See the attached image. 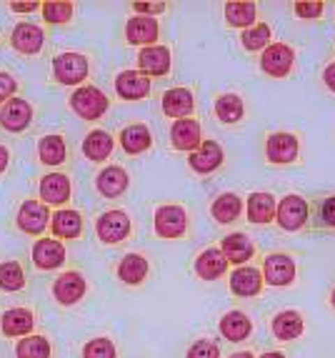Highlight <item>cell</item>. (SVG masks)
<instances>
[{"label": "cell", "mask_w": 335, "mask_h": 358, "mask_svg": "<svg viewBox=\"0 0 335 358\" xmlns=\"http://www.w3.org/2000/svg\"><path fill=\"white\" fill-rule=\"evenodd\" d=\"M53 293H55V299H58V303H63V306L78 303L85 293V278L80 273H75V271L63 273L58 281H55Z\"/></svg>", "instance_id": "cell-21"}, {"label": "cell", "mask_w": 335, "mask_h": 358, "mask_svg": "<svg viewBox=\"0 0 335 358\" xmlns=\"http://www.w3.org/2000/svg\"><path fill=\"white\" fill-rule=\"evenodd\" d=\"M263 273L253 266H240V268L233 271L230 275V291L235 296H243V299H251V296H258L260 288H263Z\"/></svg>", "instance_id": "cell-12"}, {"label": "cell", "mask_w": 335, "mask_h": 358, "mask_svg": "<svg viewBox=\"0 0 335 358\" xmlns=\"http://www.w3.org/2000/svg\"><path fill=\"white\" fill-rule=\"evenodd\" d=\"M18 358H50V343L43 336H30L18 343Z\"/></svg>", "instance_id": "cell-39"}, {"label": "cell", "mask_w": 335, "mask_h": 358, "mask_svg": "<svg viewBox=\"0 0 335 358\" xmlns=\"http://www.w3.org/2000/svg\"><path fill=\"white\" fill-rule=\"evenodd\" d=\"M263 281L283 288L295 281V261L288 253H270L263 263Z\"/></svg>", "instance_id": "cell-5"}, {"label": "cell", "mask_w": 335, "mask_h": 358, "mask_svg": "<svg viewBox=\"0 0 335 358\" xmlns=\"http://www.w3.org/2000/svg\"><path fill=\"white\" fill-rule=\"evenodd\" d=\"M43 18L48 23H68L73 18V3H66V0H55V3H45L43 6Z\"/></svg>", "instance_id": "cell-40"}, {"label": "cell", "mask_w": 335, "mask_h": 358, "mask_svg": "<svg viewBox=\"0 0 335 358\" xmlns=\"http://www.w3.org/2000/svg\"><path fill=\"white\" fill-rule=\"evenodd\" d=\"M330 303H333V308H335V288H333V296H330Z\"/></svg>", "instance_id": "cell-52"}, {"label": "cell", "mask_w": 335, "mask_h": 358, "mask_svg": "<svg viewBox=\"0 0 335 358\" xmlns=\"http://www.w3.org/2000/svg\"><path fill=\"white\" fill-rule=\"evenodd\" d=\"M293 63L295 53L285 43H270L268 48L263 50V55H260V68L270 78H285L288 73L293 71Z\"/></svg>", "instance_id": "cell-2"}, {"label": "cell", "mask_w": 335, "mask_h": 358, "mask_svg": "<svg viewBox=\"0 0 335 358\" xmlns=\"http://www.w3.org/2000/svg\"><path fill=\"white\" fill-rule=\"evenodd\" d=\"M188 228V215L180 206H161L156 210V233L161 238H180Z\"/></svg>", "instance_id": "cell-7"}, {"label": "cell", "mask_w": 335, "mask_h": 358, "mask_svg": "<svg viewBox=\"0 0 335 358\" xmlns=\"http://www.w3.org/2000/svg\"><path fill=\"white\" fill-rule=\"evenodd\" d=\"M33 313L28 308H10L3 313V334L10 336V338H18V336H25L33 331Z\"/></svg>", "instance_id": "cell-28"}, {"label": "cell", "mask_w": 335, "mask_h": 358, "mask_svg": "<svg viewBox=\"0 0 335 358\" xmlns=\"http://www.w3.org/2000/svg\"><path fill=\"white\" fill-rule=\"evenodd\" d=\"M228 271V258L223 256L221 248H205L200 256L195 258V273L203 281H218Z\"/></svg>", "instance_id": "cell-20"}, {"label": "cell", "mask_w": 335, "mask_h": 358, "mask_svg": "<svg viewBox=\"0 0 335 358\" xmlns=\"http://www.w3.org/2000/svg\"><path fill=\"white\" fill-rule=\"evenodd\" d=\"M40 198L50 206H63L70 201V180L63 173H48L40 180Z\"/></svg>", "instance_id": "cell-19"}, {"label": "cell", "mask_w": 335, "mask_h": 358, "mask_svg": "<svg viewBox=\"0 0 335 358\" xmlns=\"http://www.w3.org/2000/svg\"><path fill=\"white\" fill-rule=\"evenodd\" d=\"M133 8H135L138 15H150V18H153V15L165 10V3H135Z\"/></svg>", "instance_id": "cell-45"}, {"label": "cell", "mask_w": 335, "mask_h": 358, "mask_svg": "<svg viewBox=\"0 0 335 358\" xmlns=\"http://www.w3.org/2000/svg\"><path fill=\"white\" fill-rule=\"evenodd\" d=\"M300 143L293 133H273L268 136V143H265V155H268L270 163L276 166H288L298 158Z\"/></svg>", "instance_id": "cell-8"}, {"label": "cell", "mask_w": 335, "mask_h": 358, "mask_svg": "<svg viewBox=\"0 0 335 358\" xmlns=\"http://www.w3.org/2000/svg\"><path fill=\"white\" fill-rule=\"evenodd\" d=\"M138 66L143 76H165L170 71V50L165 45H148L140 50Z\"/></svg>", "instance_id": "cell-17"}, {"label": "cell", "mask_w": 335, "mask_h": 358, "mask_svg": "<svg viewBox=\"0 0 335 358\" xmlns=\"http://www.w3.org/2000/svg\"><path fill=\"white\" fill-rule=\"evenodd\" d=\"M83 153L90 161H105L113 153V138L105 131H93L85 136L83 141Z\"/></svg>", "instance_id": "cell-32"}, {"label": "cell", "mask_w": 335, "mask_h": 358, "mask_svg": "<svg viewBox=\"0 0 335 358\" xmlns=\"http://www.w3.org/2000/svg\"><path fill=\"white\" fill-rule=\"evenodd\" d=\"M240 210H243V201H240L235 193H223V196L216 198L210 213H213V218H216L218 223H230L238 218Z\"/></svg>", "instance_id": "cell-33"}, {"label": "cell", "mask_w": 335, "mask_h": 358, "mask_svg": "<svg viewBox=\"0 0 335 358\" xmlns=\"http://www.w3.org/2000/svg\"><path fill=\"white\" fill-rule=\"evenodd\" d=\"M115 90L126 101H140V98H145L150 93V78L135 71H123L115 78Z\"/></svg>", "instance_id": "cell-15"}, {"label": "cell", "mask_w": 335, "mask_h": 358, "mask_svg": "<svg viewBox=\"0 0 335 358\" xmlns=\"http://www.w3.org/2000/svg\"><path fill=\"white\" fill-rule=\"evenodd\" d=\"M216 113L223 123H238V120L243 118V113H246V106H243L240 96L225 93V96H221L216 101Z\"/></svg>", "instance_id": "cell-36"}, {"label": "cell", "mask_w": 335, "mask_h": 358, "mask_svg": "<svg viewBox=\"0 0 335 358\" xmlns=\"http://www.w3.org/2000/svg\"><path fill=\"white\" fill-rule=\"evenodd\" d=\"M276 221L278 226L283 228V231H300V228L306 226L308 221V203H306V198H300V196H285L278 203V210H276Z\"/></svg>", "instance_id": "cell-4"}, {"label": "cell", "mask_w": 335, "mask_h": 358, "mask_svg": "<svg viewBox=\"0 0 335 358\" xmlns=\"http://www.w3.org/2000/svg\"><path fill=\"white\" fill-rule=\"evenodd\" d=\"M148 275V261L140 253H128L118 266V278L128 286H138Z\"/></svg>", "instance_id": "cell-29"}, {"label": "cell", "mask_w": 335, "mask_h": 358, "mask_svg": "<svg viewBox=\"0 0 335 358\" xmlns=\"http://www.w3.org/2000/svg\"><path fill=\"white\" fill-rule=\"evenodd\" d=\"M193 106H195V101H193V93L188 88H173L163 96V113L168 118H188L193 113Z\"/></svg>", "instance_id": "cell-22"}, {"label": "cell", "mask_w": 335, "mask_h": 358, "mask_svg": "<svg viewBox=\"0 0 335 358\" xmlns=\"http://www.w3.org/2000/svg\"><path fill=\"white\" fill-rule=\"evenodd\" d=\"M83 358H115V346L110 338H93L85 343Z\"/></svg>", "instance_id": "cell-41"}, {"label": "cell", "mask_w": 335, "mask_h": 358, "mask_svg": "<svg viewBox=\"0 0 335 358\" xmlns=\"http://www.w3.org/2000/svg\"><path fill=\"white\" fill-rule=\"evenodd\" d=\"M15 88H18V83H15V78L8 76V73H0V103L8 101V98L15 93Z\"/></svg>", "instance_id": "cell-44"}, {"label": "cell", "mask_w": 335, "mask_h": 358, "mask_svg": "<svg viewBox=\"0 0 335 358\" xmlns=\"http://www.w3.org/2000/svg\"><path fill=\"white\" fill-rule=\"evenodd\" d=\"M170 143L175 150H198L200 148V123L195 118H180L170 128Z\"/></svg>", "instance_id": "cell-10"}, {"label": "cell", "mask_w": 335, "mask_h": 358, "mask_svg": "<svg viewBox=\"0 0 335 358\" xmlns=\"http://www.w3.org/2000/svg\"><path fill=\"white\" fill-rule=\"evenodd\" d=\"M323 223L325 226H330V228H335V196H330L328 201L323 203Z\"/></svg>", "instance_id": "cell-46"}, {"label": "cell", "mask_w": 335, "mask_h": 358, "mask_svg": "<svg viewBox=\"0 0 335 358\" xmlns=\"http://www.w3.org/2000/svg\"><path fill=\"white\" fill-rule=\"evenodd\" d=\"M240 41H243V48L251 50V53H255V50H265L270 45V28L265 23H255L253 28L243 30Z\"/></svg>", "instance_id": "cell-37"}, {"label": "cell", "mask_w": 335, "mask_h": 358, "mask_svg": "<svg viewBox=\"0 0 335 358\" xmlns=\"http://www.w3.org/2000/svg\"><path fill=\"white\" fill-rule=\"evenodd\" d=\"M30 118H33V108H30L28 101L23 98H13L3 106L0 110V126L10 133H20L30 126Z\"/></svg>", "instance_id": "cell-9"}, {"label": "cell", "mask_w": 335, "mask_h": 358, "mask_svg": "<svg viewBox=\"0 0 335 358\" xmlns=\"http://www.w3.org/2000/svg\"><path fill=\"white\" fill-rule=\"evenodd\" d=\"M126 38L133 45H156L158 38V20L150 18V15H135V18L128 20L126 25Z\"/></svg>", "instance_id": "cell-16"}, {"label": "cell", "mask_w": 335, "mask_h": 358, "mask_svg": "<svg viewBox=\"0 0 335 358\" xmlns=\"http://www.w3.org/2000/svg\"><path fill=\"white\" fill-rule=\"evenodd\" d=\"M218 356H221V348H218L216 341L200 338V341H195L191 348H188L186 358H218Z\"/></svg>", "instance_id": "cell-42"}, {"label": "cell", "mask_w": 335, "mask_h": 358, "mask_svg": "<svg viewBox=\"0 0 335 358\" xmlns=\"http://www.w3.org/2000/svg\"><path fill=\"white\" fill-rule=\"evenodd\" d=\"M323 3H306V0H300V3H295V15L303 20H313V18H320V13H323Z\"/></svg>", "instance_id": "cell-43"}, {"label": "cell", "mask_w": 335, "mask_h": 358, "mask_svg": "<svg viewBox=\"0 0 335 358\" xmlns=\"http://www.w3.org/2000/svg\"><path fill=\"white\" fill-rule=\"evenodd\" d=\"M8 168V150H6V145H0V173Z\"/></svg>", "instance_id": "cell-49"}, {"label": "cell", "mask_w": 335, "mask_h": 358, "mask_svg": "<svg viewBox=\"0 0 335 358\" xmlns=\"http://www.w3.org/2000/svg\"><path fill=\"white\" fill-rule=\"evenodd\" d=\"M53 78L63 85H78L88 78V58L80 53H63L53 60Z\"/></svg>", "instance_id": "cell-3"}, {"label": "cell", "mask_w": 335, "mask_h": 358, "mask_svg": "<svg viewBox=\"0 0 335 358\" xmlns=\"http://www.w3.org/2000/svg\"><path fill=\"white\" fill-rule=\"evenodd\" d=\"M255 6L253 3H228L225 6V20L233 28H253L255 25Z\"/></svg>", "instance_id": "cell-34"}, {"label": "cell", "mask_w": 335, "mask_h": 358, "mask_svg": "<svg viewBox=\"0 0 335 358\" xmlns=\"http://www.w3.org/2000/svg\"><path fill=\"white\" fill-rule=\"evenodd\" d=\"M323 80H325V85H328V90L335 93V63H330V66L323 71Z\"/></svg>", "instance_id": "cell-47"}, {"label": "cell", "mask_w": 335, "mask_h": 358, "mask_svg": "<svg viewBox=\"0 0 335 358\" xmlns=\"http://www.w3.org/2000/svg\"><path fill=\"white\" fill-rule=\"evenodd\" d=\"M273 334L281 341H293L303 334V316L298 310H281L273 318Z\"/></svg>", "instance_id": "cell-30"}, {"label": "cell", "mask_w": 335, "mask_h": 358, "mask_svg": "<svg viewBox=\"0 0 335 358\" xmlns=\"http://www.w3.org/2000/svg\"><path fill=\"white\" fill-rule=\"evenodd\" d=\"M38 155L45 166H60L66 161V141L60 136H45L38 145Z\"/></svg>", "instance_id": "cell-35"}, {"label": "cell", "mask_w": 335, "mask_h": 358, "mask_svg": "<svg viewBox=\"0 0 335 358\" xmlns=\"http://www.w3.org/2000/svg\"><path fill=\"white\" fill-rule=\"evenodd\" d=\"M70 108L83 120H98L108 110V98L103 90L93 88V85H83L70 96Z\"/></svg>", "instance_id": "cell-1"}, {"label": "cell", "mask_w": 335, "mask_h": 358, "mask_svg": "<svg viewBox=\"0 0 335 358\" xmlns=\"http://www.w3.org/2000/svg\"><path fill=\"white\" fill-rule=\"evenodd\" d=\"M223 256L228 258V263H246L251 261L253 256V241L248 238L246 233H230L223 238V245H221Z\"/></svg>", "instance_id": "cell-25"}, {"label": "cell", "mask_w": 335, "mask_h": 358, "mask_svg": "<svg viewBox=\"0 0 335 358\" xmlns=\"http://www.w3.org/2000/svg\"><path fill=\"white\" fill-rule=\"evenodd\" d=\"M53 228V236L58 238H78L80 231H83V218L75 210H58L55 218L50 221Z\"/></svg>", "instance_id": "cell-31"}, {"label": "cell", "mask_w": 335, "mask_h": 358, "mask_svg": "<svg viewBox=\"0 0 335 358\" xmlns=\"http://www.w3.org/2000/svg\"><path fill=\"white\" fill-rule=\"evenodd\" d=\"M38 8V3H10L13 13H33Z\"/></svg>", "instance_id": "cell-48"}, {"label": "cell", "mask_w": 335, "mask_h": 358, "mask_svg": "<svg viewBox=\"0 0 335 358\" xmlns=\"http://www.w3.org/2000/svg\"><path fill=\"white\" fill-rule=\"evenodd\" d=\"M25 286V275L23 268H20V263L15 261H8L0 266V288L3 291H20Z\"/></svg>", "instance_id": "cell-38"}, {"label": "cell", "mask_w": 335, "mask_h": 358, "mask_svg": "<svg viewBox=\"0 0 335 358\" xmlns=\"http://www.w3.org/2000/svg\"><path fill=\"white\" fill-rule=\"evenodd\" d=\"M128 188V173L120 166H108L98 176V191L105 198H118Z\"/></svg>", "instance_id": "cell-27"}, {"label": "cell", "mask_w": 335, "mask_h": 358, "mask_svg": "<svg viewBox=\"0 0 335 358\" xmlns=\"http://www.w3.org/2000/svg\"><path fill=\"white\" fill-rule=\"evenodd\" d=\"M260 358H285V356H283L281 351H270V353H263Z\"/></svg>", "instance_id": "cell-50"}, {"label": "cell", "mask_w": 335, "mask_h": 358, "mask_svg": "<svg viewBox=\"0 0 335 358\" xmlns=\"http://www.w3.org/2000/svg\"><path fill=\"white\" fill-rule=\"evenodd\" d=\"M150 143H153V138H150L148 126H143V123H133V126L120 131V148L131 155L145 153L150 148Z\"/></svg>", "instance_id": "cell-23"}, {"label": "cell", "mask_w": 335, "mask_h": 358, "mask_svg": "<svg viewBox=\"0 0 335 358\" xmlns=\"http://www.w3.org/2000/svg\"><path fill=\"white\" fill-rule=\"evenodd\" d=\"M276 198L270 196V193H253L248 198V221L258 223V226H263V223H270L276 218Z\"/></svg>", "instance_id": "cell-24"}, {"label": "cell", "mask_w": 335, "mask_h": 358, "mask_svg": "<svg viewBox=\"0 0 335 358\" xmlns=\"http://www.w3.org/2000/svg\"><path fill=\"white\" fill-rule=\"evenodd\" d=\"M48 208L38 201H25L18 210V226L23 233H30V236H40L45 228H48Z\"/></svg>", "instance_id": "cell-11"}, {"label": "cell", "mask_w": 335, "mask_h": 358, "mask_svg": "<svg viewBox=\"0 0 335 358\" xmlns=\"http://www.w3.org/2000/svg\"><path fill=\"white\" fill-rule=\"evenodd\" d=\"M188 163H191V168L195 171V173H213V171L221 168V163H223L221 143H216V141H203L200 148L191 153Z\"/></svg>", "instance_id": "cell-13"}, {"label": "cell", "mask_w": 335, "mask_h": 358, "mask_svg": "<svg viewBox=\"0 0 335 358\" xmlns=\"http://www.w3.org/2000/svg\"><path fill=\"white\" fill-rule=\"evenodd\" d=\"M96 231L103 243H120L131 233V218H128L126 210H108L98 218Z\"/></svg>", "instance_id": "cell-6"}, {"label": "cell", "mask_w": 335, "mask_h": 358, "mask_svg": "<svg viewBox=\"0 0 335 358\" xmlns=\"http://www.w3.org/2000/svg\"><path fill=\"white\" fill-rule=\"evenodd\" d=\"M10 43H13V48L20 50V53L36 55V53H40L43 43H45V36H43V30L38 28V25L20 23V25H15V30H13Z\"/></svg>", "instance_id": "cell-18"}, {"label": "cell", "mask_w": 335, "mask_h": 358, "mask_svg": "<svg viewBox=\"0 0 335 358\" xmlns=\"http://www.w3.org/2000/svg\"><path fill=\"white\" fill-rule=\"evenodd\" d=\"M228 358H253L248 351H240V353H233V356H228Z\"/></svg>", "instance_id": "cell-51"}, {"label": "cell", "mask_w": 335, "mask_h": 358, "mask_svg": "<svg viewBox=\"0 0 335 358\" xmlns=\"http://www.w3.org/2000/svg\"><path fill=\"white\" fill-rule=\"evenodd\" d=\"M251 331H253V323L243 310H230L221 321V334L225 336L228 341H233V343L246 341L248 336H251Z\"/></svg>", "instance_id": "cell-26"}, {"label": "cell", "mask_w": 335, "mask_h": 358, "mask_svg": "<svg viewBox=\"0 0 335 358\" xmlns=\"http://www.w3.org/2000/svg\"><path fill=\"white\" fill-rule=\"evenodd\" d=\"M66 261V248L55 238H40L33 245V263L43 271H53Z\"/></svg>", "instance_id": "cell-14"}]
</instances>
